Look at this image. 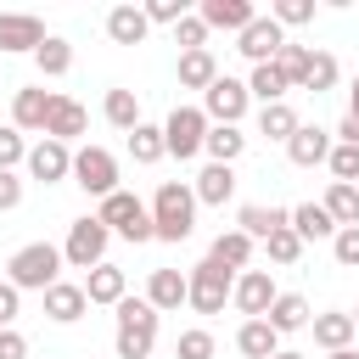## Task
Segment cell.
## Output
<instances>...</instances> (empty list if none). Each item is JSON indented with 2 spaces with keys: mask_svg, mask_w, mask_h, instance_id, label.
Listing matches in <instances>:
<instances>
[{
  "mask_svg": "<svg viewBox=\"0 0 359 359\" xmlns=\"http://www.w3.org/2000/svg\"><path fill=\"white\" fill-rule=\"evenodd\" d=\"M151 230L157 241H185L196 230V191L185 180H163L151 196Z\"/></svg>",
  "mask_w": 359,
  "mask_h": 359,
  "instance_id": "cell-1",
  "label": "cell"
},
{
  "mask_svg": "<svg viewBox=\"0 0 359 359\" xmlns=\"http://www.w3.org/2000/svg\"><path fill=\"white\" fill-rule=\"evenodd\" d=\"M62 247H50V241H28V247H17L11 252V264H6V280L17 286V292H50L56 280H62Z\"/></svg>",
  "mask_w": 359,
  "mask_h": 359,
  "instance_id": "cell-2",
  "label": "cell"
},
{
  "mask_svg": "<svg viewBox=\"0 0 359 359\" xmlns=\"http://www.w3.org/2000/svg\"><path fill=\"white\" fill-rule=\"evenodd\" d=\"M151 342H157V309L146 297H123L118 303V359H151Z\"/></svg>",
  "mask_w": 359,
  "mask_h": 359,
  "instance_id": "cell-3",
  "label": "cell"
},
{
  "mask_svg": "<svg viewBox=\"0 0 359 359\" xmlns=\"http://www.w3.org/2000/svg\"><path fill=\"white\" fill-rule=\"evenodd\" d=\"M95 219H101L112 236H123V241H157V230H151V208H146L140 196H129V191H112V196L95 208Z\"/></svg>",
  "mask_w": 359,
  "mask_h": 359,
  "instance_id": "cell-4",
  "label": "cell"
},
{
  "mask_svg": "<svg viewBox=\"0 0 359 359\" xmlns=\"http://www.w3.org/2000/svg\"><path fill=\"white\" fill-rule=\"evenodd\" d=\"M107 241H112V230H107L95 213H84V219H73V224H67L62 258H67L73 269H95V264H107Z\"/></svg>",
  "mask_w": 359,
  "mask_h": 359,
  "instance_id": "cell-5",
  "label": "cell"
},
{
  "mask_svg": "<svg viewBox=\"0 0 359 359\" xmlns=\"http://www.w3.org/2000/svg\"><path fill=\"white\" fill-rule=\"evenodd\" d=\"M208 129H213V123H208V112H202V107H174V112L163 118L168 157H180V163H185V157H196V151L208 146Z\"/></svg>",
  "mask_w": 359,
  "mask_h": 359,
  "instance_id": "cell-6",
  "label": "cell"
},
{
  "mask_svg": "<svg viewBox=\"0 0 359 359\" xmlns=\"http://www.w3.org/2000/svg\"><path fill=\"white\" fill-rule=\"evenodd\" d=\"M73 185L107 202V196L118 191V157H112L107 146H79V151H73Z\"/></svg>",
  "mask_w": 359,
  "mask_h": 359,
  "instance_id": "cell-7",
  "label": "cell"
},
{
  "mask_svg": "<svg viewBox=\"0 0 359 359\" xmlns=\"http://www.w3.org/2000/svg\"><path fill=\"white\" fill-rule=\"evenodd\" d=\"M185 280H191V297H185V303H191L196 314H219V309L230 303V292H236V275H230V269H219L213 258H202Z\"/></svg>",
  "mask_w": 359,
  "mask_h": 359,
  "instance_id": "cell-8",
  "label": "cell"
},
{
  "mask_svg": "<svg viewBox=\"0 0 359 359\" xmlns=\"http://www.w3.org/2000/svg\"><path fill=\"white\" fill-rule=\"evenodd\" d=\"M247 107H252V90H247L241 79H230V73H219V79L202 90V112H208V123H241Z\"/></svg>",
  "mask_w": 359,
  "mask_h": 359,
  "instance_id": "cell-9",
  "label": "cell"
},
{
  "mask_svg": "<svg viewBox=\"0 0 359 359\" xmlns=\"http://www.w3.org/2000/svg\"><path fill=\"white\" fill-rule=\"evenodd\" d=\"M280 45H286V28L275 22V17H252L241 34H236V50L252 62V67H264V62H275L280 56Z\"/></svg>",
  "mask_w": 359,
  "mask_h": 359,
  "instance_id": "cell-10",
  "label": "cell"
},
{
  "mask_svg": "<svg viewBox=\"0 0 359 359\" xmlns=\"http://www.w3.org/2000/svg\"><path fill=\"white\" fill-rule=\"evenodd\" d=\"M275 297H280V292H275V280H269V269H241V275H236V292H230V303H236V314H247V320H264Z\"/></svg>",
  "mask_w": 359,
  "mask_h": 359,
  "instance_id": "cell-11",
  "label": "cell"
},
{
  "mask_svg": "<svg viewBox=\"0 0 359 359\" xmlns=\"http://www.w3.org/2000/svg\"><path fill=\"white\" fill-rule=\"evenodd\" d=\"M50 34H45V22L34 17V11H0V50L6 56H17V50H39Z\"/></svg>",
  "mask_w": 359,
  "mask_h": 359,
  "instance_id": "cell-12",
  "label": "cell"
},
{
  "mask_svg": "<svg viewBox=\"0 0 359 359\" xmlns=\"http://www.w3.org/2000/svg\"><path fill=\"white\" fill-rule=\"evenodd\" d=\"M28 174H34L39 185L73 180V146H62V140H39V146H28Z\"/></svg>",
  "mask_w": 359,
  "mask_h": 359,
  "instance_id": "cell-13",
  "label": "cell"
},
{
  "mask_svg": "<svg viewBox=\"0 0 359 359\" xmlns=\"http://www.w3.org/2000/svg\"><path fill=\"white\" fill-rule=\"evenodd\" d=\"M331 129H320V123H297V135L286 140V157L297 163V168H320V163H331Z\"/></svg>",
  "mask_w": 359,
  "mask_h": 359,
  "instance_id": "cell-14",
  "label": "cell"
},
{
  "mask_svg": "<svg viewBox=\"0 0 359 359\" xmlns=\"http://www.w3.org/2000/svg\"><path fill=\"white\" fill-rule=\"evenodd\" d=\"M50 107H56V95H50V90H39V84L17 90V95H11V129H39V135H45Z\"/></svg>",
  "mask_w": 359,
  "mask_h": 359,
  "instance_id": "cell-15",
  "label": "cell"
},
{
  "mask_svg": "<svg viewBox=\"0 0 359 359\" xmlns=\"http://www.w3.org/2000/svg\"><path fill=\"white\" fill-rule=\"evenodd\" d=\"M84 129H90V112H84L73 95H56V107H50V118H45V140H62V146H73Z\"/></svg>",
  "mask_w": 359,
  "mask_h": 359,
  "instance_id": "cell-16",
  "label": "cell"
},
{
  "mask_svg": "<svg viewBox=\"0 0 359 359\" xmlns=\"http://www.w3.org/2000/svg\"><path fill=\"white\" fill-rule=\"evenodd\" d=\"M196 17L208 22V34H213V28H224V34H241V28H247L258 11H252V0H202V6H196Z\"/></svg>",
  "mask_w": 359,
  "mask_h": 359,
  "instance_id": "cell-17",
  "label": "cell"
},
{
  "mask_svg": "<svg viewBox=\"0 0 359 359\" xmlns=\"http://www.w3.org/2000/svg\"><path fill=\"white\" fill-rule=\"evenodd\" d=\"M185 297H191V280H185L180 269H151V280H146V303H151L157 314H174Z\"/></svg>",
  "mask_w": 359,
  "mask_h": 359,
  "instance_id": "cell-18",
  "label": "cell"
},
{
  "mask_svg": "<svg viewBox=\"0 0 359 359\" xmlns=\"http://www.w3.org/2000/svg\"><path fill=\"white\" fill-rule=\"evenodd\" d=\"M84 309H90V297H84V280H56V286L45 292V314H50L56 325H73V320H84Z\"/></svg>",
  "mask_w": 359,
  "mask_h": 359,
  "instance_id": "cell-19",
  "label": "cell"
},
{
  "mask_svg": "<svg viewBox=\"0 0 359 359\" xmlns=\"http://www.w3.org/2000/svg\"><path fill=\"white\" fill-rule=\"evenodd\" d=\"M309 331H314V342H320L325 353H337V348H353V337H359L353 314H342V309H325V314H314V320H309Z\"/></svg>",
  "mask_w": 359,
  "mask_h": 359,
  "instance_id": "cell-20",
  "label": "cell"
},
{
  "mask_svg": "<svg viewBox=\"0 0 359 359\" xmlns=\"http://www.w3.org/2000/svg\"><path fill=\"white\" fill-rule=\"evenodd\" d=\"M146 34H151L146 6H112V11H107V39H112V45H140Z\"/></svg>",
  "mask_w": 359,
  "mask_h": 359,
  "instance_id": "cell-21",
  "label": "cell"
},
{
  "mask_svg": "<svg viewBox=\"0 0 359 359\" xmlns=\"http://www.w3.org/2000/svg\"><path fill=\"white\" fill-rule=\"evenodd\" d=\"M84 297H90V303H107V309H118V303L129 297V280H123V269H118V264H95V269L84 275Z\"/></svg>",
  "mask_w": 359,
  "mask_h": 359,
  "instance_id": "cell-22",
  "label": "cell"
},
{
  "mask_svg": "<svg viewBox=\"0 0 359 359\" xmlns=\"http://www.w3.org/2000/svg\"><path fill=\"white\" fill-rule=\"evenodd\" d=\"M236 353H241V359H275V353H280V331H275L269 320H241Z\"/></svg>",
  "mask_w": 359,
  "mask_h": 359,
  "instance_id": "cell-23",
  "label": "cell"
},
{
  "mask_svg": "<svg viewBox=\"0 0 359 359\" xmlns=\"http://www.w3.org/2000/svg\"><path fill=\"white\" fill-rule=\"evenodd\" d=\"M292 224V208H258V202H247L241 213H236V230H247L252 241H269L275 230H286Z\"/></svg>",
  "mask_w": 359,
  "mask_h": 359,
  "instance_id": "cell-24",
  "label": "cell"
},
{
  "mask_svg": "<svg viewBox=\"0 0 359 359\" xmlns=\"http://www.w3.org/2000/svg\"><path fill=\"white\" fill-rule=\"evenodd\" d=\"M196 202H208V208H224L230 196H236V168H224V163H208L202 174H196Z\"/></svg>",
  "mask_w": 359,
  "mask_h": 359,
  "instance_id": "cell-25",
  "label": "cell"
},
{
  "mask_svg": "<svg viewBox=\"0 0 359 359\" xmlns=\"http://www.w3.org/2000/svg\"><path fill=\"white\" fill-rule=\"evenodd\" d=\"M208 258L236 275V269H247V258H252V236H247V230H219L213 247H208Z\"/></svg>",
  "mask_w": 359,
  "mask_h": 359,
  "instance_id": "cell-26",
  "label": "cell"
},
{
  "mask_svg": "<svg viewBox=\"0 0 359 359\" xmlns=\"http://www.w3.org/2000/svg\"><path fill=\"white\" fill-rule=\"evenodd\" d=\"M292 230H297L303 241H331V236H337V219L325 213V202H297V208H292Z\"/></svg>",
  "mask_w": 359,
  "mask_h": 359,
  "instance_id": "cell-27",
  "label": "cell"
},
{
  "mask_svg": "<svg viewBox=\"0 0 359 359\" xmlns=\"http://www.w3.org/2000/svg\"><path fill=\"white\" fill-rule=\"evenodd\" d=\"M202 151H208V163H224V168H230V163L247 151V135H241V123H213Z\"/></svg>",
  "mask_w": 359,
  "mask_h": 359,
  "instance_id": "cell-28",
  "label": "cell"
},
{
  "mask_svg": "<svg viewBox=\"0 0 359 359\" xmlns=\"http://www.w3.org/2000/svg\"><path fill=\"white\" fill-rule=\"evenodd\" d=\"M264 320H269V325L286 337V331H303L314 314H309V297H297V292H280V297L269 303V314H264Z\"/></svg>",
  "mask_w": 359,
  "mask_h": 359,
  "instance_id": "cell-29",
  "label": "cell"
},
{
  "mask_svg": "<svg viewBox=\"0 0 359 359\" xmlns=\"http://www.w3.org/2000/svg\"><path fill=\"white\" fill-rule=\"evenodd\" d=\"M101 112H107V123L112 129H140V95L135 90H107V101H101Z\"/></svg>",
  "mask_w": 359,
  "mask_h": 359,
  "instance_id": "cell-30",
  "label": "cell"
},
{
  "mask_svg": "<svg viewBox=\"0 0 359 359\" xmlns=\"http://www.w3.org/2000/svg\"><path fill=\"white\" fill-rule=\"evenodd\" d=\"M213 79H219L213 50H185V56H180V84H185V90H208Z\"/></svg>",
  "mask_w": 359,
  "mask_h": 359,
  "instance_id": "cell-31",
  "label": "cell"
},
{
  "mask_svg": "<svg viewBox=\"0 0 359 359\" xmlns=\"http://www.w3.org/2000/svg\"><path fill=\"white\" fill-rule=\"evenodd\" d=\"M297 123H303V118H297L286 101H275V107H264V112H258V135H264V140H280V146L297 135Z\"/></svg>",
  "mask_w": 359,
  "mask_h": 359,
  "instance_id": "cell-32",
  "label": "cell"
},
{
  "mask_svg": "<svg viewBox=\"0 0 359 359\" xmlns=\"http://www.w3.org/2000/svg\"><path fill=\"white\" fill-rule=\"evenodd\" d=\"M129 157H135V163H163V157H168L163 123H140V129H129Z\"/></svg>",
  "mask_w": 359,
  "mask_h": 359,
  "instance_id": "cell-33",
  "label": "cell"
},
{
  "mask_svg": "<svg viewBox=\"0 0 359 359\" xmlns=\"http://www.w3.org/2000/svg\"><path fill=\"white\" fill-rule=\"evenodd\" d=\"M320 202H325V213L337 219V230L359 224V185H337V180H331V191H325Z\"/></svg>",
  "mask_w": 359,
  "mask_h": 359,
  "instance_id": "cell-34",
  "label": "cell"
},
{
  "mask_svg": "<svg viewBox=\"0 0 359 359\" xmlns=\"http://www.w3.org/2000/svg\"><path fill=\"white\" fill-rule=\"evenodd\" d=\"M247 90H252V95H258L264 107H275V101H286V90H292V84H286V73H280L275 62H264V67H252Z\"/></svg>",
  "mask_w": 359,
  "mask_h": 359,
  "instance_id": "cell-35",
  "label": "cell"
},
{
  "mask_svg": "<svg viewBox=\"0 0 359 359\" xmlns=\"http://www.w3.org/2000/svg\"><path fill=\"white\" fill-rule=\"evenodd\" d=\"M34 62H39V73H45V79H62V73L73 67V45L50 34V39H45V45L34 50Z\"/></svg>",
  "mask_w": 359,
  "mask_h": 359,
  "instance_id": "cell-36",
  "label": "cell"
},
{
  "mask_svg": "<svg viewBox=\"0 0 359 359\" xmlns=\"http://www.w3.org/2000/svg\"><path fill=\"white\" fill-rule=\"evenodd\" d=\"M337 56L331 50H314L309 56V73H303V90H314V95H325V90H337Z\"/></svg>",
  "mask_w": 359,
  "mask_h": 359,
  "instance_id": "cell-37",
  "label": "cell"
},
{
  "mask_svg": "<svg viewBox=\"0 0 359 359\" xmlns=\"http://www.w3.org/2000/svg\"><path fill=\"white\" fill-rule=\"evenodd\" d=\"M309 56H314L309 45H292V39L280 45V56H275V67L286 73V84H292V90H303V73H309Z\"/></svg>",
  "mask_w": 359,
  "mask_h": 359,
  "instance_id": "cell-38",
  "label": "cell"
},
{
  "mask_svg": "<svg viewBox=\"0 0 359 359\" xmlns=\"http://www.w3.org/2000/svg\"><path fill=\"white\" fill-rule=\"evenodd\" d=\"M17 163H28V140H22V129L0 123V174H17Z\"/></svg>",
  "mask_w": 359,
  "mask_h": 359,
  "instance_id": "cell-39",
  "label": "cell"
},
{
  "mask_svg": "<svg viewBox=\"0 0 359 359\" xmlns=\"http://www.w3.org/2000/svg\"><path fill=\"white\" fill-rule=\"evenodd\" d=\"M174 353H180V359H213V331H208V325H191V331H180Z\"/></svg>",
  "mask_w": 359,
  "mask_h": 359,
  "instance_id": "cell-40",
  "label": "cell"
},
{
  "mask_svg": "<svg viewBox=\"0 0 359 359\" xmlns=\"http://www.w3.org/2000/svg\"><path fill=\"white\" fill-rule=\"evenodd\" d=\"M331 180L337 185H359V146H331Z\"/></svg>",
  "mask_w": 359,
  "mask_h": 359,
  "instance_id": "cell-41",
  "label": "cell"
},
{
  "mask_svg": "<svg viewBox=\"0 0 359 359\" xmlns=\"http://www.w3.org/2000/svg\"><path fill=\"white\" fill-rule=\"evenodd\" d=\"M269 17H275L280 28H303V22H314V0H275Z\"/></svg>",
  "mask_w": 359,
  "mask_h": 359,
  "instance_id": "cell-42",
  "label": "cell"
},
{
  "mask_svg": "<svg viewBox=\"0 0 359 359\" xmlns=\"http://www.w3.org/2000/svg\"><path fill=\"white\" fill-rule=\"evenodd\" d=\"M264 247H269V258H275V264H297V258H303V236H297L292 224H286V230H275Z\"/></svg>",
  "mask_w": 359,
  "mask_h": 359,
  "instance_id": "cell-43",
  "label": "cell"
},
{
  "mask_svg": "<svg viewBox=\"0 0 359 359\" xmlns=\"http://www.w3.org/2000/svg\"><path fill=\"white\" fill-rule=\"evenodd\" d=\"M174 45H180V56H185V50H208V22L191 11V17L174 28Z\"/></svg>",
  "mask_w": 359,
  "mask_h": 359,
  "instance_id": "cell-44",
  "label": "cell"
},
{
  "mask_svg": "<svg viewBox=\"0 0 359 359\" xmlns=\"http://www.w3.org/2000/svg\"><path fill=\"white\" fill-rule=\"evenodd\" d=\"M331 252H337V264H342V269H359V224L337 230V236H331Z\"/></svg>",
  "mask_w": 359,
  "mask_h": 359,
  "instance_id": "cell-45",
  "label": "cell"
},
{
  "mask_svg": "<svg viewBox=\"0 0 359 359\" xmlns=\"http://www.w3.org/2000/svg\"><path fill=\"white\" fill-rule=\"evenodd\" d=\"M146 17H151V22H168V28H180L191 11H185V0H146Z\"/></svg>",
  "mask_w": 359,
  "mask_h": 359,
  "instance_id": "cell-46",
  "label": "cell"
},
{
  "mask_svg": "<svg viewBox=\"0 0 359 359\" xmlns=\"http://www.w3.org/2000/svg\"><path fill=\"white\" fill-rule=\"evenodd\" d=\"M17 314H22V292H17L11 280H0V331H11Z\"/></svg>",
  "mask_w": 359,
  "mask_h": 359,
  "instance_id": "cell-47",
  "label": "cell"
},
{
  "mask_svg": "<svg viewBox=\"0 0 359 359\" xmlns=\"http://www.w3.org/2000/svg\"><path fill=\"white\" fill-rule=\"evenodd\" d=\"M0 359H28V337L11 325V331H0Z\"/></svg>",
  "mask_w": 359,
  "mask_h": 359,
  "instance_id": "cell-48",
  "label": "cell"
},
{
  "mask_svg": "<svg viewBox=\"0 0 359 359\" xmlns=\"http://www.w3.org/2000/svg\"><path fill=\"white\" fill-rule=\"evenodd\" d=\"M17 202H22V180L17 174H0V213H11Z\"/></svg>",
  "mask_w": 359,
  "mask_h": 359,
  "instance_id": "cell-49",
  "label": "cell"
},
{
  "mask_svg": "<svg viewBox=\"0 0 359 359\" xmlns=\"http://www.w3.org/2000/svg\"><path fill=\"white\" fill-rule=\"evenodd\" d=\"M337 140H342V146H359V118H353V112L337 123Z\"/></svg>",
  "mask_w": 359,
  "mask_h": 359,
  "instance_id": "cell-50",
  "label": "cell"
},
{
  "mask_svg": "<svg viewBox=\"0 0 359 359\" xmlns=\"http://www.w3.org/2000/svg\"><path fill=\"white\" fill-rule=\"evenodd\" d=\"M348 112L359 118V73H353V84H348Z\"/></svg>",
  "mask_w": 359,
  "mask_h": 359,
  "instance_id": "cell-51",
  "label": "cell"
},
{
  "mask_svg": "<svg viewBox=\"0 0 359 359\" xmlns=\"http://www.w3.org/2000/svg\"><path fill=\"white\" fill-rule=\"evenodd\" d=\"M325 359H359V348H337V353H325Z\"/></svg>",
  "mask_w": 359,
  "mask_h": 359,
  "instance_id": "cell-52",
  "label": "cell"
},
{
  "mask_svg": "<svg viewBox=\"0 0 359 359\" xmlns=\"http://www.w3.org/2000/svg\"><path fill=\"white\" fill-rule=\"evenodd\" d=\"M275 359H303V353H297V348H280V353H275Z\"/></svg>",
  "mask_w": 359,
  "mask_h": 359,
  "instance_id": "cell-53",
  "label": "cell"
},
{
  "mask_svg": "<svg viewBox=\"0 0 359 359\" xmlns=\"http://www.w3.org/2000/svg\"><path fill=\"white\" fill-rule=\"evenodd\" d=\"M353 325H359V309H353Z\"/></svg>",
  "mask_w": 359,
  "mask_h": 359,
  "instance_id": "cell-54",
  "label": "cell"
}]
</instances>
